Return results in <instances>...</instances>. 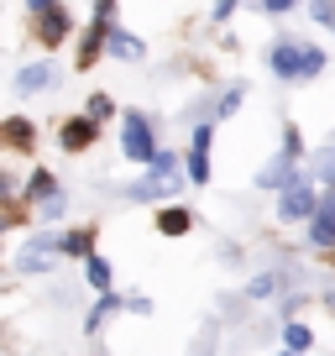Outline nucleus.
<instances>
[{"label": "nucleus", "mask_w": 335, "mask_h": 356, "mask_svg": "<svg viewBox=\"0 0 335 356\" xmlns=\"http://www.w3.org/2000/svg\"><path fill=\"white\" fill-rule=\"evenodd\" d=\"M121 147H126V157H131V163H147V168H152V157H157L152 121H147V115H126V126H121Z\"/></svg>", "instance_id": "f257e3e1"}, {"label": "nucleus", "mask_w": 335, "mask_h": 356, "mask_svg": "<svg viewBox=\"0 0 335 356\" xmlns=\"http://www.w3.org/2000/svg\"><path fill=\"white\" fill-rule=\"evenodd\" d=\"M278 215H283V220H309V215H320L309 184H299V178H293V189H283V200H278Z\"/></svg>", "instance_id": "f03ea898"}, {"label": "nucleus", "mask_w": 335, "mask_h": 356, "mask_svg": "<svg viewBox=\"0 0 335 356\" xmlns=\"http://www.w3.org/2000/svg\"><path fill=\"white\" fill-rule=\"evenodd\" d=\"M32 16H37V26H42V42H47V47L68 37V11L58 6V0H42V6H32Z\"/></svg>", "instance_id": "7ed1b4c3"}, {"label": "nucleus", "mask_w": 335, "mask_h": 356, "mask_svg": "<svg viewBox=\"0 0 335 356\" xmlns=\"http://www.w3.org/2000/svg\"><path fill=\"white\" fill-rule=\"evenodd\" d=\"M304 58H309V47L278 42V47H272V68H278V79H304Z\"/></svg>", "instance_id": "20e7f679"}, {"label": "nucleus", "mask_w": 335, "mask_h": 356, "mask_svg": "<svg viewBox=\"0 0 335 356\" xmlns=\"http://www.w3.org/2000/svg\"><path fill=\"white\" fill-rule=\"evenodd\" d=\"M314 246H335V194H325L320 200V215H314Z\"/></svg>", "instance_id": "39448f33"}, {"label": "nucleus", "mask_w": 335, "mask_h": 356, "mask_svg": "<svg viewBox=\"0 0 335 356\" xmlns=\"http://www.w3.org/2000/svg\"><path fill=\"white\" fill-rule=\"evenodd\" d=\"M95 136H100V126H95V121H84V115H79V121H68V126H63V136H58V142H63L68 152H84V147L95 142Z\"/></svg>", "instance_id": "423d86ee"}, {"label": "nucleus", "mask_w": 335, "mask_h": 356, "mask_svg": "<svg viewBox=\"0 0 335 356\" xmlns=\"http://www.w3.org/2000/svg\"><path fill=\"white\" fill-rule=\"evenodd\" d=\"M32 121H22V115H16V121H6V147H11V152H32Z\"/></svg>", "instance_id": "0eeeda50"}, {"label": "nucleus", "mask_w": 335, "mask_h": 356, "mask_svg": "<svg viewBox=\"0 0 335 356\" xmlns=\"http://www.w3.org/2000/svg\"><path fill=\"white\" fill-rule=\"evenodd\" d=\"M189 210H157V231H163V236H183V231H189Z\"/></svg>", "instance_id": "6e6552de"}, {"label": "nucleus", "mask_w": 335, "mask_h": 356, "mask_svg": "<svg viewBox=\"0 0 335 356\" xmlns=\"http://www.w3.org/2000/svg\"><path fill=\"white\" fill-rule=\"evenodd\" d=\"M90 246H95V231L84 225V231L63 236V241H58V252H68V257H90Z\"/></svg>", "instance_id": "1a4fd4ad"}, {"label": "nucleus", "mask_w": 335, "mask_h": 356, "mask_svg": "<svg viewBox=\"0 0 335 356\" xmlns=\"http://www.w3.org/2000/svg\"><path fill=\"white\" fill-rule=\"evenodd\" d=\"M53 84V68H26L22 79H16V89H22V95H32V89H47Z\"/></svg>", "instance_id": "9d476101"}, {"label": "nucleus", "mask_w": 335, "mask_h": 356, "mask_svg": "<svg viewBox=\"0 0 335 356\" xmlns=\"http://www.w3.org/2000/svg\"><path fill=\"white\" fill-rule=\"evenodd\" d=\"M111 53H115V58H142V42H136V37H126V32H111Z\"/></svg>", "instance_id": "9b49d317"}, {"label": "nucleus", "mask_w": 335, "mask_h": 356, "mask_svg": "<svg viewBox=\"0 0 335 356\" xmlns=\"http://www.w3.org/2000/svg\"><path fill=\"white\" fill-rule=\"evenodd\" d=\"M288 173H293V163H288V157H278V163L262 173V184H268V189H278V184H288ZM288 189H293V184H288Z\"/></svg>", "instance_id": "f8f14e48"}, {"label": "nucleus", "mask_w": 335, "mask_h": 356, "mask_svg": "<svg viewBox=\"0 0 335 356\" xmlns=\"http://www.w3.org/2000/svg\"><path fill=\"white\" fill-rule=\"evenodd\" d=\"M283 341H288V356L309 351V325H288V330H283Z\"/></svg>", "instance_id": "ddd939ff"}, {"label": "nucleus", "mask_w": 335, "mask_h": 356, "mask_svg": "<svg viewBox=\"0 0 335 356\" xmlns=\"http://www.w3.org/2000/svg\"><path fill=\"white\" fill-rule=\"evenodd\" d=\"M90 289H111V262L105 257H90Z\"/></svg>", "instance_id": "4468645a"}, {"label": "nucleus", "mask_w": 335, "mask_h": 356, "mask_svg": "<svg viewBox=\"0 0 335 356\" xmlns=\"http://www.w3.org/2000/svg\"><path fill=\"white\" fill-rule=\"evenodd\" d=\"M189 178H194V184H204V178H210V163H204V152L189 157Z\"/></svg>", "instance_id": "2eb2a0df"}, {"label": "nucleus", "mask_w": 335, "mask_h": 356, "mask_svg": "<svg viewBox=\"0 0 335 356\" xmlns=\"http://www.w3.org/2000/svg\"><path fill=\"white\" fill-rule=\"evenodd\" d=\"M272 289H278V278H272V273H262V278H252V293H257V299H268Z\"/></svg>", "instance_id": "dca6fc26"}, {"label": "nucleus", "mask_w": 335, "mask_h": 356, "mask_svg": "<svg viewBox=\"0 0 335 356\" xmlns=\"http://www.w3.org/2000/svg\"><path fill=\"white\" fill-rule=\"evenodd\" d=\"M320 68H325V53H320V47H309V58H304V79H314Z\"/></svg>", "instance_id": "f3484780"}, {"label": "nucleus", "mask_w": 335, "mask_h": 356, "mask_svg": "<svg viewBox=\"0 0 335 356\" xmlns=\"http://www.w3.org/2000/svg\"><path fill=\"white\" fill-rule=\"evenodd\" d=\"M63 210H68V204H63V194H53V200L42 204V220H58V215H63Z\"/></svg>", "instance_id": "a211bd4d"}, {"label": "nucleus", "mask_w": 335, "mask_h": 356, "mask_svg": "<svg viewBox=\"0 0 335 356\" xmlns=\"http://www.w3.org/2000/svg\"><path fill=\"white\" fill-rule=\"evenodd\" d=\"M152 173H157V178H173V157L157 152V157H152Z\"/></svg>", "instance_id": "6ab92c4d"}, {"label": "nucleus", "mask_w": 335, "mask_h": 356, "mask_svg": "<svg viewBox=\"0 0 335 356\" xmlns=\"http://www.w3.org/2000/svg\"><path fill=\"white\" fill-rule=\"evenodd\" d=\"M90 115H95V121H105V115H111V100H105V95H95V100H90Z\"/></svg>", "instance_id": "aec40b11"}, {"label": "nucleus", "mask_w": 335, "mask_h": 356, "mask_svg": "<svg viewBox=\"0 0 335 356\" xmlns=\"http://www.w3.org/2000/svg\"><path fill=\"white\" fill-rule=\"evenodd\" d=\"M210 136H215L210 126H199V131H194V152H210Z\"/></svg>", "instance_id": "412c9836"}, {"label": "nucleus", "mask_w": 335, "mask_h": 356, "mask_svg": "<svg viewBox=\"0 0 335 356\" xmlns=\"http://www.w3.org/2000/svg\"><path fill=\"white\" fill-rule=\"evenodd\" d=\"M330 309H335V299H330Z\"/></svg>", "instance_id": "4be33fe9"}]
</instances>
